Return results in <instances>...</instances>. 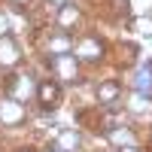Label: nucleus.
I'll use <instances>...</instances> for the list:
<instances>
[{
	"label": "nucleus",
	"mask_w": 152,
	"mask_h": 152,
	"mask_svg": "<svg viewBox=\"0 0 152 152\" xmlns=\"http://www.w3.org/2000/svg\"><path fill=\"white\" fill-rule=\"evenodd\" d=\"M52 67H55V73L64 82H76V79H79V58H76V55H55Z\"/></svg>",
	"instance_id": "nucleus-1"
},
{
	"label": "nucleus",
	"mask_w": 152,
	"mask_h": 152,
	"mask_svg": "<svg viewBox=\"0 0 152 152\" xmlns=\"http://www.w3.org/2000/svg\"><path fill=\"white\" fill-rule=\"evenodd\" d=\"M100 55H104V43L97 40V37H82L79 43H76V58H82V61H97Z\"/></svg>",
	"instance_id": "nucleus-2"
},
{
	"label": "nucleus",
	"mask_w": 152,
	"mask_h": 152,
	"mask_svg": "<svg viewBox=\"0 0 152 152\" xmlns=\"http://www.w3.org/2000/svg\"><path fill=\"white\" fill-rule=\"evenodd\" d=\"M31 91H34V82L28 79V76H9L6 79V94L12 97V100H28L31 97Z\"/></svg>",
	"instance_id": "nucleus-3"
},
{
	"label": "nucleus",
	"mask_w": 152,
	"mask_h": 152,
	"mask_svg": "<svg viewBox=\"0 0 152 152\" xmlns=\"http://www.w3.org/2000/svg\"><path fill=\"white\" fill-rule=\"evenodd\" d=\"M37 100L46 107V110H55L58 107V100H61V88L55 79H43L40 88H37Z\"/></svg>",
	"instance_id": "nucleus-4"
},
{
	"label": "nucleus",
	"mask_w": 152,
	"mask_h": 152,
	"mask_svg": "<svg viewBox=\"0 0 152 152\" xmlns=\"http://www.w3.org/2000/svg\"><path fill=\"white\" fill-rule=\"evenodd\" d=\"M0 122H3V125H18V122H24V107L18 104V100H12V97L0 100Z\"/></svg>",
	"instance_id": "nucleus-5"
},
{
	"label": "nucleus",
	"mask_w": 152,
	"mask_h": 152,
	"mask_svg": "<svg viewBox=\"0 0 152 152\" xmlns=\"http://www.w3.org/2000/svg\"><path fill=\"white\" fill-rule=\"evenodd\" d=\"M119 94H122V88H119L116 82H100V85H97V100H100L104 107H113V104L119 100Z\"/></svg>",
	"instance_id": "nucleus-6"
},
{
	"label": "nucleus",
	"mask_w": 152,
	"mask_h": 152,
	"mask_svg": "<svg viewBox=\"0 0 152 152\" xmlns=\"http://www.w3.org/2000/svg\"><path fill=\"white\" fill-rule=\"evenodd\" d=\"M76 21H79V6H70V3L61 6V12H58V28L61 31H70Z\"/></svg>",
	"instance_id": "nucleus-7"
},
{
	"label": "nucleus",
	"mask_w": 152,
	"mask_h": 152,
	"mask_svg": "<svg viewBox=\"0 0 152 152\" xmlns=\"http://www.w3.org/2000/svg\"><path fill=\"white\" fill-rule=\"evenodd\" d=\"M15 61H18V46L0 37V64H15Z\"/></svg>",
	"instance_id": "nucleus-8"
},
{
	"label": "nucleus",
	"mask_w": 152,
	"mask_h": 152,
	"mask_svg": "<svg viewBox=\"0 0 152 152\" xmlns=\"http://www.w3.org/2000/svg\"><path fill=\"white\" fill-rule=\"evenodd\" d=\"M55 143H58V152H76V146H79V134H76V131H61Z\"/></svg>",
	"instance_id": "nucleus-9"
},
{
	"label": "nucleus",
	"mask_w": 152,
	"mask_h": 152,
	"mask_svg": "<svg viewBox=\"0 0 152 152\" xmlns=\"http://www.w3.org/2000/svg\"><path fill=\"white\" fill-rule=\"evenodd\" d=\"M134 88H137V91H152V64H146L140 73H137Z\"/></svg>",
	"instance_id": "nucleus-10"
},
{
	"label": "nucleus",
	"mask_w": 152,
	"mask_h": 152,
	"mask_svg": "<svg viewBox=\"0 0 152 152\" xmlns=\"http://www.w3.org/2000/svg\"><path fill=\"white\" fill-rule=\"evenodd\" d=\"M110 140H113V143H119V146L125 149V146L134 140V134H131L128 128H110Z\"/></svg>",
	"instance_id": "nucleus-11"
},
{
	"label": "nucleus",
	"mask_w": 152,
	"mask_h": 152,
	"mask_svg": "<svg viewBox=\"0 0 152 152\" xmlns=\"http://www.w3.org/2000/svg\"><path fill=\"white\" fill-rule=\"evenodd\" d=\"M134 28L140 34H152V15H143V18H134Z\"/></svg>",
	"instance_id": "nucleus-12"
},
{
	"label": "nucleus",
	"mask_w": 152,
	"mask_h": 152,
	"mask_svg": "<svg viewBox=\"0 0 152 152\" xmlns=\"http://www.w3.org/2000/svg\"><path fill=\"white\" fill-rule=\"evenodd\" d=\"M122 152H140V149H134V146H125V149H122Z\"/></svg>",
	"instance_id": "nucleus-13"
},
{
	"label": "nucleus",
	"mask_w": 152,
	"mask_h": 152,
	"mask_svg": "<svg viewBox=\"0 0 152 152\" xmlns=\"http://www.w3.org/2000/svg\"><path fill=\"white\" fill-rule=\"evenodd\" d=\"M12 3H15V6H24V3H28V0H12Z\"/></svg>",
	"instance_id": "nucleus-14"
},
{
	"label": "nucleus",
	"mask_w": 152,
	"mask_h": 152,
	"mask_svg": "<svg viewBox=\"0 0 152 152\" xmlns=\"http://www.w3.org/2000/svg\"><path fill=\"white\" fill-rule=\"evenodd\" d=\"M21 152H31V149H21Z\"/></svg>",
	"instance_id": "nucleus-15"
},
{
	"label": "nucleus",
	"mask_w": 152,
	"mask_h": 152,
	"mask_svg": "<svg viewBox=\"0 0 152 152\" xmlns=\"http://www.w3.org/2000/svg\"><path fill=\"white\" fill-rule=\"evenodd\" d=\"M49 152H52V149H49Z\"/></svg>",
	"instance_id": "nucleus-16"
}]
</instances>
